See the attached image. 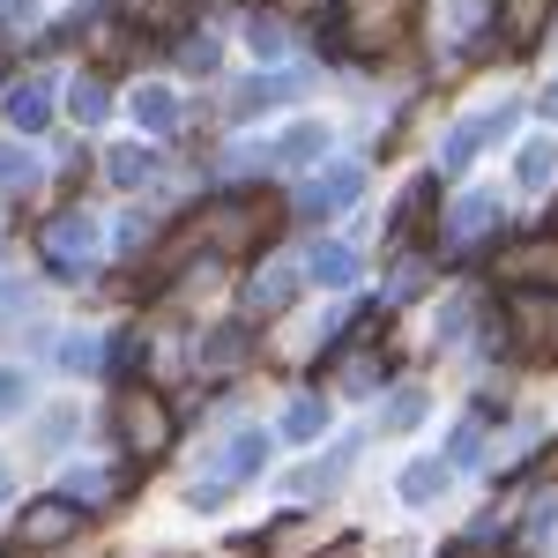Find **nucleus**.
Returning <instances> with one entry per match:
<instances>
[{
  "label": "nucleus",
  "mask_w": 558,
  "mask_h": 558,
  "mask_svg": "<svg viewBox=\"0 0 558 558\" xmlns=\"http://www.w3.org/2000/svg\"><path fill=\"white\" fill-rule=\"evenodd\" d=\"M83 529V507L68 499V492H52V499H31L23 514H15V551H52V544H68Z\"/></svg>",
  "instance_id": "obj_3"
},
{
  "label": "nucleus",
  "mask_w": 558,
  "mask_h": 558,
  "mask_svg": "<svg viewBox=\"0 0 558 558\" xmlns=\"http://www.w3.org/2000/svg\"><path fill=\"white\" fill-rule=\"evenodd\" d=\"M268 239H276V209L268 202H223V209H209L186 231V246H216V254H254Z\"/></svg>",
  "instance_id": "obj_1"
},
{
  "label": "nucleus",
  "mask_w": 558,
  "mask_h": 558,
  "mask_svg": "<svg viewBox=\"0 0 558 558\" xmlns=\"http://www.w3.org/2000/svg\"><path fill=\"white\" fill-rule=\"evenodd\" d=\"M128 15L142 31H157V38H172L179 23H186V0H128Z\"/></svg>",
  "instance_id": "obj_12"
},
{
  "label": "nucleus",
  "mask_w": 558,
  "mask_h": 558,
  "mask_svg": "<svg viewBox=\"0 0 558 558\" xmlns=\"http://www.w3.org/2000/svg\"><path fill=\"white\" fill-rule=\"evenodd\" d=\"M134 112H142V128H172V120H179L172 89H142V97H134Z\"/></svg>",
  "instance_id": "obj_21"
},
{
  "label": "nucleus",
  "mask_w": 558,
  "mask_h": 558,
  "mask_svg": "<svg viewBox=\"0 0 558 558\" xmlns=\"http://www.w3.org/2000/svg\"><path fill=\"white\" fill-rule=\"evenodd\" d=\"M402 8H410V0H343V23L365 45H387L395 31H402Z\"/></svg>",
  "instance_id": "obj_7"
},
{
  "label": "nucleus",
  "mask_w": 558,
  "mask_h": 558,
  "mask_svg": "<svg viewBox=\"0 0 558 558\" xmlns=\"http://www.w3.org/2000/svg\"><path fill=\"white\" fill-rule=\"evenodd\" d=\"M31 179H38L31 149H0V194H8V186H31Z\"/></svg>",
  "instance_id": "obj_22"
},
{
  "label": "nucleus",
  "mask_w": 558,
  "mask_h": 558,
  "mask_svg": "<svg viewBox=\"0 0 558 558\" xmlns=\"http://www.w3.org/2000/svg\"><path fill=\"white\" fill-rule=\"evenodd\" d=\"M0 499H8V462H0Z\"/></svg>",
  "instance_id": "obj_29"
},
{
  "label": "nucleus",
  "mask_w": 558,
  "mask_h": 558,
  "mask_svg": "<svg viewBox=\"0 0 558 558\" xmlns=\"http://www.w3.org/2000/svg\"><path fill=\"white\" fill-rule=\"evenodd\" d=\"M246 350H254V336H246V328H216L194 365H202V373H239V365H246Z\"/></svg>",
  "instance_id": "obj_10"
},
{
  "label": "nucleus",
  "mask_w": 558,
  "mask_h": 558,
  "mask_svg": "<svg viewBox=\"0 0 558 558\" xmlns=\"http://www.w3.org/2000/svg\"><path fill=\"white\" fill-rule=\"evenodd\" d=\"M283 432H291V439H320V432H328V402H320V395H299L291 417H283Z\"/></svg>",
  "instance_id": "obj_15"
},
{
  "label": "nucleus",
  "mask_w": 558,
  "mask_h": 558,
  "mask_svg": "<svg viewBox=\"0 0 558 558\" xmlns=\"http://www.w3.org/2000/svg\"><path fill=\"white\" fill-rule=\"evenodd\" d=\"M45 260H52V268H83L89 260V223L83 216H60V223L45 231Z\"/></svg>",
  "instance_id": "obj_9"
},
{
  "label": "nucleus",
  "mask_w": 558,
  "mask_h": 558,
  "mask_svg": "<svg viewBox=\"0 0 558 558\" xmlns=\"http://www.w3.org/2000/svg\"><path fill=\"white\" fill-rule=\"evenodd\" d=\"M299 268H268V276H260V283H246V320H276V313H283V305L299 299Z\"/></svg>",
  "instance_id": "obj_8"
},
{
  "label": "nucleus",
  "mask_w": 558,
  "mask_h": 558,
  "mask_svg": "<svg viewBox=\"0 0 558 558\" xmlns=\"http://www.w3.org/2000/svg\"><path fill=\"white\" fill-rule=\"evenodd\" d=\"M8 120H15L23 134H38L45 120H52V105H45V89H15V97H8Z\"/></svg>",
  "instance_id": "obj_18"
},
{
  "label": "nucleus",
  "mask_w": 558,
  "mask_h": 558,
  "mask_svg": "<svg viewBox=\"0 0 558 558\" xmlns=\"http://www.w3.org/2000/svg\"><path fill=\"white\" fill-rule=\"evenodd\" d=\"M283 8H320V0H283Z\"/></svg>",
  "instance_id": "obj_28"
},
{
  "label": "nucleus",
  "mask_w": 558,
  "mask_h": 558,
  "mask_svg": "<svg viewBox=\"0 0 558 558\" xmlns=\"http://www.w3.org/2000/svg\"><path fill=\"white\" fill-rule=\"evenodd\" d=\"M551 179H558V149H551V142H536V149H521V186H529V194H544Z\"/></svg>",
  "instance_id": "obj_17"
},
{
  "label": "nucleus",
  "mask_w": 558,
  "mask_h": 558,
  "mask_svg": "<svg viewBox=\"0 0 558 558\" xmlns=\"http://www.w3.org/2000/svg\"><path fill=\"white\" fill-rule=\"evenodd\" d=\"M544 8H551V0H507V45H529V38H536Z\"/></svg>",
  "instance_id": "obj_19"
},
{
  "label": "nucleus",
  "mask_w": 558,
  "mask_h": 558,
  "mask_svg": "<svg viewBox=\"0 0 558 558\" xmlns=\"http://www.w3.org/2000/svg\"><path fill=\"white\" fill-rule=\"evenodd\" d=\"M112 179H120V186H142V179H149V149H120V157H112Z\"/></svg>",
  "instance_id": "obj_24"
},
{
  "label": "nucleus",
  "mask_w": 558,
  "mask_h": 558,
  "mask_svg": "<svg viewBox=\"0 0 558 558\" xmlns=\"http://www.w3.org/2000/svg\"><path fill=\"white\" fill-rule=\"evenodd\" d=\"M305 276H313V283H350V276H357V254H350V246H313Z\"/></svg>",
  "instance_id": "obj_13"
},
{
  "label": "nucleus",
  "mask_w": 558,
  "mask_h": 558,
  "mask_svg": "<svg viewBox=\"0 0 558 558\" xmlns=\"http://www.w3.org/2000/svg\"><path fill=\"white\" fill-rule=\"evenodd\" d=\"M447 558H484V551H476V544H462V551H447Z\"/></svg>",
  "instance_id": "obj_27"
},
{
  "label": "nucleus",
  "mask_w": 558,
  "mask_h": 558,
  "mask_svg": "<svg viewBox=\"0 0 558 558\" xmlns=\"http://www.w3.org/2000/svg\"><path fill=\"white\" fill-rule=\"evenodd\" d=\"M23 395H31L23 373H0V417H8V410H23Z\"/></svg>",
  "instance_id": "obj_25"
},
{
  "label": "nucleus",
  "mask_w": 558,
  "mask_h": 558,
  "mask_svg": "<svg viewBox=\"0 0 558 558\" xmlns=\"http://www.w3.org/2000/svg\"><path fill=\"white\" fill-rule=\"evenodd\" d=\"M350 194H357V172H336V179H320V186L305 194V209H313V216H320V209H343Z\"/></svg>",
  "instance_id": "obj_20"
},
{
  "label": "nucleus",
  "mask_w": 558,
  "mask_h": 558,
  "mask_svg": "<svg viewBox=\"0 0 558 558\" xmlns=\"http://www.w3.org/2000/svg\"><path fill=\"white\" fill-rule=\"evenodd\" d=\"M499 276L514 283H536V291H558V239H521L499 254Z\"/></svg>",
  "instance_id": "obj_5"
},
{
  "label": "nucleus",
  "mask_w": 558,
  "mask_h": 558,
  "mask_svg": "<svg viewBox=\"0 0 558 558\" xmlns=\"http://www.w3.org/2000/svg\"><path fill=\"white\" fill-rule=\"evenodd\" d=\"M268 470V432H231V447H223V462H216V476L209 484H246V476H260Z\"/></svg>",
  "instance_id": "obj_6"
},
{
  "label": "nucleus",
  "mask_w": 558,
  "mask_h": 558,
  "mask_svg": "<svg viewBox=\"0 0 558 558\" xmlns=\"http://www.w3.org/2000/svg\"><path fill=\"white\" fill-rule=\"evenodd\" d=\"M439 492H447V470H439V462H410V470H402V499H410V507H425Z\"/></svg>",
  "instance_id": "obj_14"
},
{
  "label": "nucleus",
  "mask_w": 558,
  "mask_h": 558,
  "mask_svg": "<svg viewBox=\"0 0 558 558\" xmlns=\"http://www.w3.org/2000/svg\"><path fill=\"white\" fill-rule=\"evenodd\" d=\"M507 128V120H499V112H492V120H462V128L447 134V165H454V172H462V165H470L476 149H484V142H492V134Z\"/></svg>",
  "instance_id": "obj_11"
},
{
  "label": "nucleus",
  "mask_w": 558,
  "mask_h": 558,
  "mask_svg": "<svg viewBox=\"0 0 558 558\" xmlns=\"http://www.w3.org/2000/svg\"><path fill=\"white\" fill-rule=\"evenodd\" d=\"M350 454H357V447L343 439V447H336V454H328L320 470H305V476H299V492H305V499H313V492H336V484L350 476Z\"/></svg>",
  "instance_id": "obj_16"
},
{
  "label": "nucleus",
  "mask_w": 558,
  "mask_h": 558,
  "mask_svg": "<svg viewBox=\"0 0 558 558\" xmlns=\"http://www.w3.org/2000/svg\"><path fill=\"white\" fill-rule=\"evenodd\" d=\"M172 432H179V417H172V402L157 395V387H128L120 395V439H128V454H165L172 447Z\"/></svg>",
  "instance_id": "obj_2"
},
{
  "label": "nucleus",
  "mask_w": 558,
  "mask_h": 558,
  "mask_svg": "<svg viewBox=\"0 0 558 558\" xmlns=\"http://www.w3.org/2000/svg\"><path fill=\"white\" fill-rule=\"evenodd\" d=\"M507 313H514L521 343L536 350V357H558V291H536V283H514V299H507Z\"/></svg>",
  "instance_id": "obj_4"
},
{
  "label": "nucleus",
  "mask_w": 558,
  "mask_h": 558,
  "mask_svg": "<svg viewBox=\"0 0 558 558\" xmlns=\"http://www.w3.org/2000/svg\"><path fill=\"white\" fill-rule=\"evenodd\" d=\"M320 558H365V544H357V536H343V544H328Z\"/></svg>",
  "instance_id": "obj_26"
},
{
  "label": "nucleus",
  "mask_w": 558,
  "mask_h": 558,
  "mask_svg": "<svg viewBox=\"0 0 558 558\" xmlns=\"http://www.w3.org/2000/svg\"><path fill=\"white\" fill-rule=\"evenodd\" d=\"M425 417V395H402V402H387V417H380V432H410Z\"/></svg>",
  "instance_id": "obj_23"
}]
</instances>
